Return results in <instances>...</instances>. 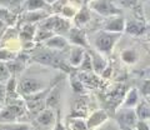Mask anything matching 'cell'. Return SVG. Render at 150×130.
<instances>
[{
    "label": "cell",
    "instance_id": "47",
    "mask_svg": "<svg viewBox=\"0 0 150 130\" xmlns=\"http://www.w3.org/2000/svg\"><path fill=\"white\" fill-rule=\"evenodd\" d=\"M0 110H1V103H0Z\"/></svg>",
    "mask_w": 150,
    "mask_h": 130
},
{
    "label": "cell",
    "instance_id": "6",
    "mask_svg": "<svg viewBox=\"0 0 150 130\" xmlns=\"http://www.w3.org/2000/svg\"><path fill=\"white\" fill-rule=\"evenodd\" d=\"M35 63H39V64H43V65H49V66H54V68H58L59 64L62 60H59V58L55 55L54 52H41L39 54L34 55L31 58Z\"/></svg>",
    "mask_w": 150,
    "mask_h": 130
},
{
    "label": "cell",
    "instance_id": "21",
    "mask_svg": "<svg viewBox=\"0 0 150 130\" xmlns=\"http://www.w3.org/2000/svg\"><path fill=\"white\" fill-rule=\"evenodd\" d=\"M120 58L125 64L134 65L139 60V53L133 48H128V49H124L123 52H121Z\"/></svg>",
    "mask_w": 150,
    "mask_h": 130
},
{
    "label": "cell",
    "instance_id": "22",
    "mask_svg": "<svg viewBox=\"0 0 150 130\" xmlns=\"http://www.w3.org/2000/svg\"><path fill=\"white\" fill-rule=\"evenodd\" d=\"M58 104H59V86L53 85L45 98V106L49 109H53Z\"/></svg>",
    "mask_w": 150,
    "mask_h": 130
},
{
    "label": "cell",
    "instance_id": "46",
    "mask_svg": "<svg viewBox=\"0 0 150 130\" xmlns=\"http://www.w3.org/2000/svg\"><path fill=\"white\" fill-rule=\"evenodd\" d=\"M1 36H3V29L0 30V40H1Z\"/></svg>",
    "mask_w": 150,
    "mask_h": 130
},
{
    "label": "cell",
    "instance_id": "39",
    "mask_svg": "<svg viewBox=\"0 0 150 130\" xmlns=\"http://www.w3.org/2000/svg\"><path fill=\"white\" fill-rule=\"evenodd\" d=\"M111 73H112V68L110 66V65H106V66L104 68V70L101 71L100 75H101L103 78H104V79H108V78H110Z\"/></svg>",
    "mask_w": 150,
    "mask_h": 130
},
{
    "label": "cell",
    "instance_id": "33",
    "mask_svg": "<svg viewBox=\"0 0 150 130\" xmlns=\"http://www.w3.org/2000/svg\"><path fill=\"white\" fill-rule=\"evenodd\" d=\"M60 13H62V15L65 18V19H70V18H74L75 13H76V10L73 8V6H69V5H64L62 8V10H60Z\"/></svg>",
    "mask_w": 150,
    "mask_h": 130
},
{
    "label": "cell",
    "instance_id": "1",
    "mask_svg": "<svg viewBox=\"0 0 150 130\" xmlns=\"http://www.w3.org/2000/svg\"><path fill=\"white\" fill-rule=\"evenodd\" d=\"M121 32H110L101 30L94 36V46L95 50L100 54H110L114 49L115 44L120 39Z\"/></svg>",
    "mask_w": 150,
    "mask_h": 130
},
{
    "label": "cell",
    "instance_id": "40",
    "mask_svg": "<svg viewBox=\"0 0 150 130\" xmlns=\"http://www.w3.org/2000/svg\"><path fill=\"white\" fill-rule=\"evenodd\" d=\"M5 101V85L0 83V103Z\"/></svg>",
    "mask_w": 150,
    "mask_h": 130
},
{
    "label": "cell",
    "instance_id": "9",
    "mask_svg": "<svg viewBox=\"0 0 150 130\" xmlns=\"http://www.w3.org/2000/svg\"><path fill=\"white\" fill-rule=\"evenodd\" d=\"M89 49V48H88ZM90 55V59H91V66H93V71L98 74V75H100L101 71L104 70V68L108 65L106 60L101 57V54L99 52H96V50H93V49H89L86 50Z\"/></svg>",
    "mask_w": 150,
    "mask_h": 130
},
{
    "label": "cell",
    "instance_id": "24",
    "mask_svg": "<svg viewBox=\"0 0 150 130\" xmlns=\"http://www.w3.org/2000/svg\"><path fill=\"white\" fill-rule=\"evenodd\" d=\"M5 63H6V66H8V70L10 73V75H16L18 73L24 70V68H25V63L16 58L13 60H9V61H5Z\"/></svg>",
    "mask_w": 150,
    "mask_h": 130
},
{
    "label": "cell",
    "instance_id": "19",
    "mask_svg": "<svg viewBox=\"0 0 150 130\" xmlns=\"http://www.w3.org/2000/svg\"><path fill=\"white\" fill-rule=\"evenodd\" d=\"M135 108H137V110H135V114H137L138 120H146V122H148L149 118H150V108L148 105V100L146 99L140 100Z\"/></svg>",
    "mask_w": 150,
    "mask_h": 130
},
{
    "label": "cell",
    "instance_id": "25",
    "mask_svg": "<svg viewBox=\"0 0 150 130\" xmlns=\"http://www.w3.org/2000/svg\"><path fill=\"white\" fill-rule=\"evenodd\" d=\"M70 29V23L65 19V18H60L56 16L55 24L53 28L54 34H60V32H68V30Z\"/></svg>",
    "mask_w": 150,
    "mask_h": 130
},
{
    "label": "cell",
    "instance_id": "43",
    "mask_svg": "<svg viewBox=\"0 0 150 130\" xmlns=\"http://www.w3.org/2000/svg\"><path fill=\"white\" fill-rule=\"evenodd\" d=\"M45 1H46V3H48V4H49V5H51V4H53L54 1H56V0H45Z\"/></svg>",
    "mask_w": 150,
    "mask_h": 130
},
{
    "label": "cell",
    "instance_id": "3",
    "mask_svg": "<svg viewBox=\"0 0 150 130\" xmlns=\"http://www.w3.org/2000/svg\"><path fill=\"white\" fill-rule=\"evenodd\" d=\"M90 8L94 11L100 14L103 16H111V15H119L121 13L111 0H91L90 1Z\"/></svg>",
    "mask_w": 150,
    "mask_h": 130
},
{
    "label": "cell",
    "instance_id": "34",
    "mask_svg": "<svg viewBox=\"0 0 150 130\" xmlns=\"http://www.w3.org/2000/svg\"><path fill=\"white\" fill-rule=\"evenodd\" d=\"M23 1L24 0H0V6L10 9V8H15L18 5H20Z\"/></svg>",
    "mask_w": 150,
    "mask_h": 130
},
{
    "label": "cell",
    "instance_id": "11",
    "mask_svg": "<svg viewBox=\"0 0 150 130\" xmlns=\"http://www.w3.org/2000/svg\"><path fill=\"white\" fill-rule=\"evenodd\" d=\"M45 46L49 49H53V50H63L68 46V40L64 38L63 35L60 34H54L51 35L49 39H46L45 41Z\"/></svg>",
    "mask_w": 150,
    "mask_h": 130
},
{
    "label": "cell",
    "instance_id": "30",
    "mask_svg": "<svg viewBox=\"0 0 150 130\" xmlns=\"http://www.w3.org/2000/svg\"><path fill=\"white\" fill-rule=\"evenodd\" d=\"M10 76H11V75H10V73H9V70H8L6 63L0 60V83L8 81V79L10 78Z\"/></svg>",
    "mask_w": 150,
    "mask_h": 130
},
{
    "label": "cell",
    "instance_id": "5",
    "mask_svg": "<svg viewBox=\"0 0 150 130\" xmlns=\"http://www.w3.org/2000/svg\"><path fill=\"white\" fill-rule=\"evenodd\" d=\"M68 39H69L70 43H73L76 46H81V48H84V49L89 48L85 31H84L83 29H80V28H78V26L71 28V29L68 30Z\"/></svg>",
    "mask_w": 150,
    "mask_h": 130
},
{
    "label": "cell",
    "instance_id": "31",
    "mask_svg": "<svg viewBox=\"0 0 150 130\" xmlns=\"http://www.w3.org/2000/svg\"><path fill=\"white\" fill-rule=\"evenodd\" d=\"M70 128H71V130H89L86 123L80 119H73L70 122Z\"/></svg>",
    "mask_w": 150,
    "mask_h": 130
},
{
    "label": "cell",
    "instance_id": "48",
    "mask_svg": "<svg viewBox=\"0 0 150 130\" xmlns=\"http://www.w3.org/2000/svg\"><path fill=\"white\" fill-rule=\"evenodd\" d=\"M0 130H4V129H0Z\"/></svg>",
    "mask_w": 150,
    "mask_h": 130
},
{
    "label": "cell",
    "instance_id": "29",
    "mask_svg": "<svg viewBox=\"0 0 150 130\" xmlns=\"http://www.w3.org/2000/svg\"><path fill=\"white\" fill-rule=\"evenodd\" d=\"M79 68H80V70H83V71H88V73L93 71L91 59H90V55H89V53L86 52V50H85V54H84V58L81 60L80 65H79Z\"/></svg>",
    "mask_w": 150,
    "mask_h": 130
},
{
    "label": "cell",
    "instance_id": "8",
    "mask_svg": "<svg viewBox=\"0 0 150 130\" xmlns=\"http://www.w3.org/2000/svg\"><path fill=\"white\" fill-rule=\"evenodd\" d=\"M23 113H24V110H23V108L20 105L10 104V105H8L4 110H0V119L10 123V122L16 120V118L23 115Z\"/></svg>",
    "mask_w": 150,
    "mask_h": 130
},
{
    "label": "cell",
    "instance_id": "13",
    "mask_svg": "<svg viewBox=\"0 0 150 130\" xmlns=\"http://www.w3.org/2000/svg\"><path fill=\"white\" fill-rule=\"evenodd\" d=\"M108 119V114L105 113L104 110H96L89 117L88 122H86V126L88 129H93L99 126L100 124H103Z\"/></svg>",
    "mask_w": 150,
    "mask_h": 130
},
{
    "label": "cell",
    "instance_id": "32",
    "mask_svg": "<svg viewBox=\"0 0 150 130\" xmlns=\"http://www.w3.org/2000/svg\"><path fill=\"white\" fill-rule=\"evenodd\" d=\"M16 58V54L10 52V50L6 49H0V60L1 61H9V60H13Z\"/></svg>",
    "mask_w": 150,
    "mask_h": 130
},
{
    "label": "cell",
    "instance_id": "18",
    "mask_svg": "<svg viewBox=\"0 0 150 130\" xmlns=\"http://www.w3.org/2000/svg\"><path fill=\"white\" fill-rule=\"evenodd\" d=\"M55 119H56V117H55L54 111L48 108L46 110L39 113V115H38V118H36V122L40 125H43V126H50L53 123H55Z\"/></svg>",
    "mask_w": 150,
    "mask_h": 130
},
{
    "label": "cell",
    "instance_id": "12",
    "mask_svg": "<svg viewBox=\"0 0 150 130\" xmlns=\"http://www.w3.org/2000/svg\"><path fill=\"white\" fill-rule=\"evenodd\" d=\"M50 14L48 10H31V11H26L23 16L25 24H36L40 23L41 20H44L46 16H49Z\"/></svg>",
    "mask_w": 150,
    "mask_h": 130
},
{
    "label": "cell",
    "instance_id": "17",
    "mask_svg": "<svg viewBox=\"0 0 150 130\" xmlns=\"http://www.w3.org/2000/svg\"><path fill=\"white\" fill-rule=\"evenodd\" d=\"M19 93H18V83L15 75H11L10 78L8 79L6 85H5V100L9 99H14V98H18Z\"/></svg>",
    "mask_w": 150,
    "mask_h": 130
},
{
    "label": "cell",
    "instance_id": "26",
    "mask_svg": "<svg viewBox=\"0 0 150 130\" xmlns=\"http://www.w3.org/2000/svg\"><path fill=\"white\" fill-rule=\"evenodd\" d=\"M0 20H1L4 24L13 25L14 23H15V20H16V15L15 14H13L9 9L0 6Z\"/></svg>",
    "mask_w": 150,
    "mask_h": 130
},
{
    "label": "cell",
    "instance_id": "2",
    "mask_svg": "<svg viewBox=\"0 0 150 130\" xmlns=\"http://www.w3.org/2000/svg\"><path fill=\"white\" fill-rule=\"evenodd\" d=\"M44 89H46V84L39 78H23L18 84V93L24 96L35 94Z\"/></svg>",
    "mask_w": 150,
    "mask_h": 130
},
{
    "label": "cell",
    "instance_id": "23",
    "mask_svg": "<svg viewBox=\"0 0 150 130\" xmlns=\"http://www.w3.org/2000/svg\"><path fill=\"white\" fill-rule=\"evenodd\" d=\"M90 21V11H89V9L84 5L80 10L75 13L74 15V23L76 26H80V25H84L86 24V23Z\"/></svg>",
    "mask_w": 150,
    "mask_h": 130
},
{
    "label": "cell",
    "instance_id": "16",
    "mask_svg": "<svg viewBox=\"0 0 150 130\" xmlns=\"http://www.w3.org/2000/svg\"><path fill=\"white\" fill-rule=\"evenodd\" d=\"M35 31H36V25L35 24H24V26L21 28L20 32H19V38L24 41V43L34 41Z\"/></svg>",
    "mask_w": 150,
    "mask_h": 130
},
{
    "label": "cell",
    "instance_id": "41",
    "mask_svg": "<svg viewBox=\"0 0 150 130\" xmlns=\"http://www.w3.org/2000/svg\"><path fill=\"white\" fill-rule=\"evenodd\" d=\"M53 130H65L64 125L62 124V122H60V119H59V115L55 119V125H54V129Z\"/></svg>",
    "mask_w": 150,
    "mask_h": 130
},
{
    "label": "cell",
    "instance_id": "10",
    "mask_svg": "<svg viewBox=\"0 0 150 130\" xmlns=\"http://www.w3.org/2000/svg\"><path fill=\"white\" fill-rule=\"evenodd\" d=\"M116 120H118L119 124L126 125V126H130V128H134L135 124H137V122H138V118H137V114H135V110L121 109L120 113H118Z\"/></svg>",
    "mask_w": 150,
    "mask_h": 130
},
{
    "label": "cell",
    "instance_id": "37",
    "mask_svg": "<svg viewBox=\"0 0 150 130\" xmlns=\"http://www.w3.org/2000/svg\"><path fill=\"white\" fill-rule=\"evenodd\" d=\"M135 129L137 130H149V124L146 120H138L135 124Z\"/></svg>",
    "mask_w": 150,
    "mask_h": 130
},
{
    "label": "cell",
    "instance_id": "36",
    "mask_svg": "<svg viewBox=\"0 0 150 130\" xmlns=\"http://www.w3.org/2000/svg\"><path fill=\"white\" fill-rule=\"evenodd\" d=\"M149 90H150V81L145 80L142 85V89H140V93L143 94V96L145 99H148V96H149Z\"/></svg>",
    "mask_w": 150,
    "mask_h": 130
},
{
    "label": "cell",
    "instance_id": "4",
    "mask_svg": "<svg viewBox=\"0 0 150 130\" xmlns=\"http://www.w3.org/2000/svg\"><path fill=\"white\" fill-rule=\"evenodd\" d=\"M125 28V19L120 15H111L103 23V30L110 32H123Z\"/></svg>",
    "mask_w": 150,
    "mask_h": 130
},
{
    "label": "cell",
    "instance_id": "20",
    "mask_svg": "<svg viewBox=\"0 0 150 130\" xmlns=\"http://www.w3.org/2000/svg\"><path fill=\"white\" fill-rule=\"evenodd\" d=\"M24 8L26 11L31 10H49L50 5L45 0H25Z\"/></svg>",
    "mask_w": 150,
    "mask_h": 130
},
{
    "label": "cell",
    "instance_id": "27",
    "mask_svg": "<svg viewBox=\"0 0 150 130\" xmlns=\"http://www.w3.org/2000/svg\"><path fill=\"white\" fill-rule=\"evenodd\" d=\"M1 129L4 130H33V128L26 123H15V124H3Z\"/></svg>",
    "mask_w": 150,
    "mask_h": 130
},
{
    "label": "cell",
    "instance_id": "42",
    "mask_svg": "<svg viewBox=\"0 0 150 130\" xmlns=\"http://www.w3.org/2000/svg\"><path fill=\"white\" fill-rule=\"evenodd\" d=\"M119 125H120V129H121V130H133V128L126 126V125H123V124H119Z\"/></svg>",
    "mask_w": 150,
    "mask_h": 130
},
{
    "label": "cell",
    "instance_id": "15",
    "mask_svg": "<svg viewBox=\"0 0 150 130\" xmlns=\"http://www.w3.org/2000/svg\"><path fill=\"white\" fill-rule=\"evenodd\" d=\"M139 103V93L137 89H131L126 94L123 104L120 105V109H133Z\"/></svg>",
    "mask_w": 150,
    "mask_h": 130
},
{
    "label": "cell",
    "instance_id": "14",
    "mask_svg": "<svg viewBox=\"0 0 150 130\" xmlns=\"http://www.w3.org/2000/svg\"><path fill=\"white\" fill-rule=\"evenodd\" d=\"M84 54H85V49L75 45L69 55V65H71L73 68H78L84 58Z\"/></svg>",
    "mask_w": 150,
    "mask_h": 130
},
{
    "label": "cell",
    "instance_id": "7",
    "mask_svg": "<svg viewBox=\"0 0 150 130\" xmlns=\"http://www.w3.org/2000/svg\"><path fill=\"white\" fill-rule=\"evenodd\" d=\"M124 31L129 35H134V36H140L144 35L148 31V25L144 24L140 20H125V28Z\"/></svg>",
    "mask_w": 150,
    "mask_h": 130
},
{
    "label": "cell",
    "instance_id": "35",
    "mask_svg": "<svg viewBox=\"0 0 150 130\" xmlns=\"http://www.w3.org/2000/svg\"><path fill=\"white\" fill-rule=\"evenodd\" d=\"M70 84H71V89H73L74 93H83L84 91V85H83V83L80 81V79L71 78Z\"/></svg>",
    "mask_w": 150,
    "mask_h": 130
},
{
    "label": "cell",
    "instance_id": "28",
    "mask_svg": "<svg viewBox=\"0 0 150 130\" xmlns=\"http://www.w3.org/2000/svg\"><path fill=\"white\" fill-rule=\"evenodd\" d=\"M51 35H54V32L51 30H46L44 28H40L39 30L35 31L34 41H45L46 39H49Z\"/></svg>",
    "mask_w": 150,
    "mask_h": 130
},
{
    "label": "cell",
    "instance_id": "44",
    "mask_svg": "<svg viewBox=\"0 0 150 130\" xmlns=\"http://www.w3.org/2000/svg\"><path fill=\"white\" fill-rule=\"evenodd\" d=\"M4 25H5V24H4V23H3L1 20H0V30H1L3 28H4Z\"/></svg>",
    "mask_w": 150,
    "mask_h": 130
},
{
    "label": "cell",
    "instance_id": "45",
    "mask_svg": "<svg viewBox=\"0 0 150 130\" xmlns=\"http://www.w3.org/2000/svg\"><path fill=\"white\" fill-rule=\"evenodd\" d=\"M83 1H84V5H86V4H89L91 0H83Z\"/></svg>",
    "mask_w": 150,
    "mask_h": 130
},
{
    "label": "cell",
    "instance_id": "38",
    "mask_svg": "<svg viewBox=\"0 0 150 130\" xmlns=\"http://www.w3.org/2000/svg\"><path fill=\"white\" fill-rule=\"evenodd\" d=\"M139 0H120V4L125 8H133L138 4Z\"/></svg>",
    "mask_w": 150,
    "mask_h": 130
}]
</instances>
